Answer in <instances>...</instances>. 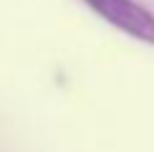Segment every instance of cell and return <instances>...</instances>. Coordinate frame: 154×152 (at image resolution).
<instances>
[{"label": "cell", "mask_w": 154, "mask_h": 152, "mask_svg": "<svg viewBox=\"0 0 154 152\" xmlns=\"http://www.w3.org/2000/svg\"><path fill=\"white\" fill-rule=\"evenodd\" d=\"M99 18L121 33L154 46V13L137 0H83Z\"/></svg>", "instance_id": "6da1fadb"}]
</instances>
